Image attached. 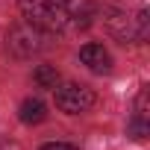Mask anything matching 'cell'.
<instances>
[{"label": "cell", "instance_id": "6da1fadb", "mask_svg": "<svg viewBox=\"0 0 150 150\" xmlns=\"http://www.w3.org/2000/svg\"><path fill=\"white\" fill-rule=\"evenodd\" d=\"M18 9L41 33H62L71 24V6L68 0H18Z\"/></svg>", "mask_w": 150, "mask_h": 150}, {"label": "cell", "instance_id": "7a4b0ae2", "mask_svg": "<svg viewBox=\"0 0 150 150\" xmlns=\"http://www.w3.org/2000/svg\"><path fill=\"white\" fill-rule=\"evenodd\" d=\"M56 106L65 112V115H83L94 106V91L88 86H77V83H65V86H56Z\"/></svg>", "mask_w": 150, "mask_h": 150}, {"label": "cell", "instance_id": "3957f363", "mask_svg": "<svg viewBox=\"0 0 150 150\" xmlns=\"http://www.w3.org/2000/svg\"><path fill=\"white\" fill-rule=\"evenodd\" d=\"M6 47H9L12 56H18V59H30L33 53H38V50L44 47V44H41V30H35L33 24H21V27H15V30L9 33Z\"/></svg>", "mask_w": 150, "mask_h": 150}, {"label": "cell", "instance_id": "277c9868", "mask_svg": "<svg viewBox=\"0 0 150 150\" xmlns=\"http://www.w3.org/2000/svg\"><path fill=\"white\" fill-rule=\"evenodd\" d=\"M80 59H83V65H86L88 71H94V74H109V71H112V56L106 53L103 44H83V47H80Z\"/></svg>", "mask_w": 150, "mask_h": 150}, {"label": "cell", "instance_id": "5b68a950", "mask_svg": "<svg viewBox=\"0 0 150 150\" xmlns=\"http://www.w3.org/2000/svg\"><path fill=\"white\" fill-rule=\"evenodd\" d=\"M18 118H21L24 124H41V121L47 118V106H44L38 97H27V100L21 103V109H18Z\"/></svg>", "mask_w": 150, "mask_h": 150}, {"label": "cell", "instance_id": "8992f818", "mask_svg": "<svg viewBox=\"0 0 150 150\" xmlns=\"http://www.w3.org/2000/svg\"><path fill=\"white\" fill-rule=\"evenodd\" d=\"M106 27H109V33H112V35H118L121 41H127V38H135L132 18H127V15H121V12H115L112 18H106Z\"/></svg>", "mask_w": 150, "mask_h": 150}, {"label": "cell", "instance_id": "52a82bcc", "mask_svg": "<svg viewBox=\"0 0 150 150\" xmlns=\"http://www.w3.org/2000/svg\"><path fill=\"white\" fill-rule=\"evenodd\" d=\"M33 80L38 83V88H56L59 86V71L53 65H38L35 74H33Z\"/></svg>", "mask_w": 150, "mask_h": 150}, {"label": "cell", "instance_id": "ba28073f", "mask_svg": "<svg viewBox=\"0 0 150 150\" xmlns=\"http://www.w3.org/2000/svg\"><path fill=\"white\" fill-rule=\"evenodd\" d=\"M127 132H129V138L144 141V138H147V132H150V127H147V121H144V118H132V121H129V127H127Z\"/></svg>", "mask_w": 150, "mask_h": 150}, {"label": "cell", "instance_id": "9c48e42d", "mask_svg": "<svg viewBox=\"0 0 150 150\" xmlns=\"http://www.w3.org/2000/svg\"><path fill=\"white\" fill-rule=\"evenodd\" d=\"M41 150H77V147H71V144H62V141H50V144H44Z\"/></svg>", "mask_w": 150, "mask_h": 150}]
</instances>
